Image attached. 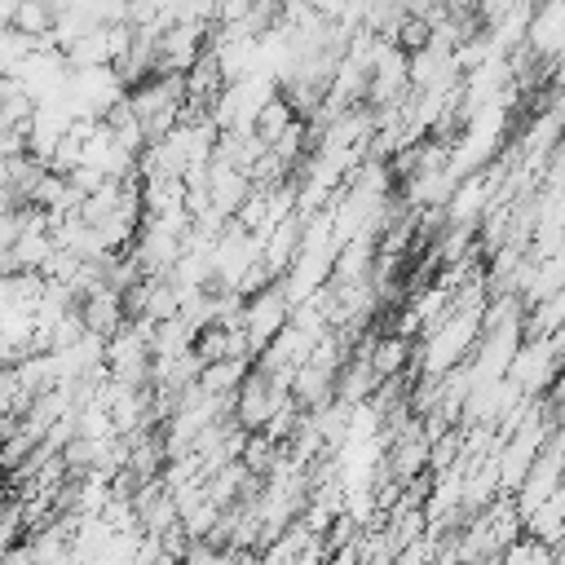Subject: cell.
I'll use <instances>...</instances> for the list:
<instances>
[{
	"instance_id": "6da1fadb",
	"label": "cell",
	"mask_w": 565,
	"mask_h": 565,
	"mask_svg": "<svg viewBox=\"0 0 565 565\" xmlns=\"http://www.w3.org/2000/svg\"><path fill=\"white\" fill-rule=\"evenodd\" d=\"M287 318H291V305H287V296L278 291V282H269V287L243 296L238 331H243V340H247V353H252V349H265V344L287 327Z\"/></svg>"
},
{
	"instance_id": "7a4b0ae2",
	"label": "cell",
	"mask_w": 565,
	"mask_h": 565,
	"mask_svg": "<svg viewBox=\"0 0 565 565\" xmlns=\"http://www.w3.org/2000/svg\"><path fill=\"white\" fill-rule=\"evenodd\" d=\"M565 49V4L561 0H539L530 9V22H525V53L543 66H556Z\"/></svg>"
},
{
	"instance_id": "3957f363",
	"label": "cell",
	"mask_w": 565,
	"mask_h": 565,
	"mask_svg": "<svg viewBox=\"0 0 565 565\" xmlns=\"http://www.w3.org/2000/svg\"><path fill=\"white\" fill-rule=\"evenodd\" d=\"M75 313H79V327H84L88 335H97V340H110V335L128 322L124 300H119V291H110V287H97V291L79 296V300H75Z\"/></svg>"
},
{
	"instance_id": "277c9868",
	"label": "cell",
	"mask_w": 565,
	"mask_h": 565,
	"mask_svg": "<svg viewBox=\"0 0 565 565\" xmlns=\"http://www.w3.org/2000/svg\"><path fill=\"white\" fill-rule=\"evenodd\" d=\"M428 450H433V441H428L424 433L402 428L397 441H393V450H388V472H393L397 481H415V477L424 472V463H428Z\"/></svg>"
},
{
	"instance_id": "5b68a950",
	"label": "cell",
	"mask_w": 565,
	"mask_h": 565,
	"mask_svg": "<svg viewBox=\"0 0 565 565\" xmlns=\"http://www.w3.org/2000/svg\"><path fill=\"white\" fill-rule=\"evenodd\" d=\"M9 26L31 35V40H44L53 31V4L49 0H18L9 13Z\"/></svg>"
},
{
	"instance_id": "8992f818",
	"label": "cell",
	"mask_w": 565,
	"mask_h": 565,
	"mask_svg": "<svg viewBox=\"0 0 565 565\" xmlns=\"http://www.w3.org/2000/svg\"><path fill=\"white\" fill-rule=\"evenodd\" d=\"M406 353H411V340L393 331V335H384V340L375 344V353H366V362H371V371L384 380V375H393V371L406 362Z\"/></svg>"
},
{
	"instance_id": "52a82bcc",
	"label": "cell",
	"mask_w": 565,
	"mask_h": 565,
	"mask_svg": "<svg viewBox=\"0 0 565 565\" xmlns=\"http://www.w3.org/2000/svg\"><path fill=\"white\" fill-rule=\"evenodd\" d=\"M190 565H234V556L221 552V547H212V543H203V547L190 552Z\"/></svg>"
}]
</instances>
